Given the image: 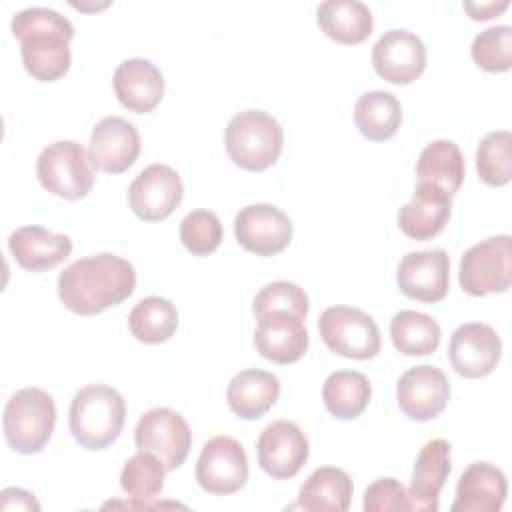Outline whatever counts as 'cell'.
<instances>
[{
  "label": "cell",
  "mask_w": 512,
  "mask_h": 512,
  "mask_svg": "<svg viewBox=\"0 0 512 512\" xmlns=\"http://www.w3.org/2000/svg\"><path fill=\"white\" fill-rule=\"evenodd\" d=\"M56 424L54 398L34 386L16 390L4 408L2 428L8 446L18 454H38L52 438Z\"/></svg>",
  "instance_id": "obj_5"
},
{
  "label": "cell",
  "mask_w": 512,
  "mask_h": 512,
  "mask_svg": "<svg viewBox=\"0 0 512 512\" xmlns=\"http://www.w3.org/2000/svg\"><path fill=\"white\" fill-rule=\"evenodd\" d=\"M292 312L300 318H306L310 310L308 294L294 282L288 280H276L258 290V294L252 300V312L254 316H262L268 312Z\"/></svg>",
  "instance_id": "obj_36"
},
{
  "label": "cell",
  "mask_w": 512,
  "mask_h": 512,
  "mask_svg": "<svg viewBox=\"0 0 512 512\" xmlns=\"http://www.w3.org/2000/svg\"><path fill=\"white\" fill-rule=\"evenodd\" d=\"M284 130L264 110H244L230 118L224 130V146L230 160L250 172L270 168L282 154Z\"/></svg>",
  "instance_id": "obj_4"
},
{
  "label": "cell",
  "mask_w": 512,
  "mask_h": 512,
  "mask_svg": "<svg viewBox=\"0 0 512 512\" xmlns=\"http://www.w3.org/2000/svg\"><path fill=\"white\" fill-rule=\"evenodd\" d=\"M372 396L368 378L356 370H336L322 386V400L326 410L338 420L358 418Z\"/></svg>",
  "instance_id": "obj_30"
},
{
  "label": "cell",
  "mask_w": 512,
  "mask_h": 512,
  "mask_svg": "<svg viewBox=\"0 0 512 512\" xmlns=\"http://www.w3.org/2000/svg\"><path fill=\"white\" fill-rule=\"evenodd\" d=\"M354 122L360 134L372 142L390 140L402 122V106L392 92L370 90L354 104Z\"/></svg>",
  "instance_id": "obj_29"
},
{
  "label": "cell",
  "mask_w": 512,
  "mask_h": 512,
  "mask_svg": "<svg viewBox=\"0 0 512 512\" xmlns=\"http://www.w3.org/2000/svg\"><path fill=\"white\" fill-rule=\"evenodd\" d=\"M502 340L484 322L460 324L448 344V358L456 374L464 378H484L500 362Z\"/></svg>",
  "instance_id": "obj_15"
},
{
  "label": "cell",
  "mask_w": 512,
  "mask_h": 512,
  "mask_svg": "<svg viewBox=\"0 0 512 512\" xmlns=\"http://www.w3.org/2000/svg\"><path fill=\"white\" fill-rule=\"evenodd\" d=\"M258 464L274 480L296 476L308 460L310 444L298 424L276 420L268 424L256 442Z\"/></svg>",
  "instance_id": "obj_13"
},
{
  "label": "cell",
  "mask_w": 512,
  "mask_h": 512,
  "mask_svg": "<svg viewBox=\"0 0 512 512\" xmlns=\"http://www.w3.org/2000/svg\"><path fill=\"white\" fill-rule=\"evenodd\" d=\"M88 152L74 140L48 144L36 158V176L44 190L64 200H80L94 186Z\"/></svg>",
  "instance_id": "obj_6"
},
{
  "label": "cell",
  "mask_w": 512,
  "mask_h": 512,
  "mask_svg": "<svg viewBox=\"0 0 512 512\" xmlns=\"http://www.w3.org/2000/svg\"><path fill=\"white\" fill-rule=\"evenodd\" d=\"M280 396V380L276 374L248 368L232 376L226 388L230 410L242 420H256L264 416Z\"/></svg>",
  "instance_id": "obj_25"
},
{
  "label": "cell",
  "mask_w": 512,
  "mask_h": 512,
  "mask_svg": "<svg viewBox=\"0 0 512 512\" xmlns=\"http://www.w3.org/2000/svg\"><path fill=\"white\" fill-rule=\"evenodd\" d=\"M316 22L338 44H360L374 28L372 12L360 0H326L316 8Z\"/></svg>",
  "instance_id": "obj_26"
},
{
  "label": "cell",
  "mask_w": 512,
  "mask_h": 512,
  "mask_svg": "<svg viewBox=\"0 0 512 512\" xmlns=\"http://www.w3.org/2000/svg\"><path fill=\"white\" fill-rule=\"evenodd\" d=\"M308 342L304 318L282 310L258 316L254 346L262 358L276 364L298 362L306 354Z\"/></svg>",
  "instance_id": "obj_19"
},
{
  "label": "cell",
  "mask_w": 512,
  "mask_h": 512,
  "mask_svg": "<svg viewBox=\"0 0 512 512\" xmlns=\"http://www.w3.org/2000/svg\"><path fill=\"white\" fill-rule=\"evenodd\" d=\"M512 136L508 130L488 132L476 148V170L484 184L504 186L512 178Z\"/></svg>",
  "instance_id": "obj_34"
},
{
  "label": "cell",
  "mask_w": 512,
  "mask_h": 512,
  "mask_svg": "<svg viewBox=\"0 0 512 512\" xmlns=\"http://www.w3.org/2000/svg\"><path fill=\"white\" fill-rule=\"evenodd\" d=\"M396 400L404 416L426 422L444 412L450 400V382L446 374L432 364L412 366L398 378Z\"/></svg>",
  "instance_id": "obj_14"
},
{
  "label": "cell",
  "mask_w": 512,
  "mask_h": 512,
  "mask_svg": "<svg viewBox=\"0 0 512 512\" xmlns=\"http://www.w3.org/2000/svg\"><path fill=\"white\" fill-rule=\"evenodd\" d=\"M318 332L338 356L370 360L380 352V330L372 316L352 306H330L320 314Z\"/></svg>",
  "instance_id": "obj_8"
},
{
  "label": "cell",
  "mask_w": 512,
  "mask_h": 512,
  "mask_svg": "<svg viewBox=\"0 0 512 512\" xmlns=\"http://www.w3.org/2000/svg\"><path fill=\"white\" fill-rule=\"evenodd\" d=\"M292 220L272 204L256 202L244 206L234 218V236L238 244L256 256L280 254L292 240Z\"/></svg>",
  "instance_id": "obj_11"
},
{
  "label": "cell",
  "mask_w": 512,
  "mask_h": 512,
  "mask_svg": "<svg viewBox=\"0 0 512 512\" xmlns=\"http://www.w3.org/2000/svg\"><path fill=\"white\" fill-rule=\"evenodd\" d=\"M166 468L150 452L138 450L132 458L126 460L120 472V486L124 494L132 500L134 506H148L156 500L164 488Z\"/></svg>",
  "instance_id": "obj_33"
},
{
  "label": "cell",
  "mask_w": 512,
  "mask_h": 512,
  "mask_svg": "<svg viewBox=\"0 0 512 512\" xmlns=\"http://www.w3.org/2000/svg\"><path fill=\"white\" fill-rule=\"evenodd\" d=\"M364 512L410 510L408 492L396 478H378L364 492Z\"/></svg>",
  "instance_id": "obj_38"
},
{
  "label": "cell",
  "mask_w": 512,
  "mask_h": 512,
  "mask_svg": "<svg viewBox=\"0 0 512 512\" xmlns=\"http://www.w3.org/2000/svg\"><path fill=\"white\" fill-rule=\"evenodd\" d=\"M140 154V134L122 116L102 118L90 132L88 158L94 168L106 174L126 172Z\"/></svg>",
  "instance_id": "obj_18"
},
{
  "label": "cell",
  "mask_w": 512,
  "mask_h": 512,
  "mask_svg": "<svg viewBox=\"0 0 512 512\" xmlns=\"http://www.w3.org/2000/svg\"><path fill=\"white\" fill-rule=\"evenodd\" d=\"M126 404L120 392L106 384L80 388L68 410V424L74 440L86 450H104L122 432Z\"/></svg>",
  "instance_id": "obj_3"
},
{
  "label": "cell",
  "mask_w": 512,
  "mask_h": 512,
  "mask_svg": "<svg viewBox=\"0 0 512 512\" xmlns=\"http://www.w3.org/2000/svg\"><path fill=\"white\" fill-rule=\"evenodd\" d=\"M390 338L404 356H426L440 346L442 330L438 322L416 310H400L390 320Z\"/></svg>",
  "instance_id": "obj_31"
},
{
  "label": "cell",
  "mask_w": 512,
  "mask_h": 512,
  "mask_svg": "<svg viewBox=\"0 0 512 512\" xmlns=\"http://www.w3.org/2000/svg\"><path fill=\"white\" fill-rule=\"evenodd\" d=\"M180 240L194 256L212 254L222 242L220 218L210 210H192L180 222Z\"/></svg>",
  "instance_id": "obj_37"
},
{
  "label": "cell",
  "mask_w": 512,
  "mask_h": 512,
  "mask_svg": "<svg viewBox=\"0 0 512 512\" xmlns=\"http://www.w3.org/2000/svg\"><path fill=\"white\" fill-rule=\"evenodd\" d=\"M128 326L136 340L162 344L170 340L178 328V310L168 298L148 296L130 310Z\"/></svg>",
  "instance_id": "obj_32"
},
{
  "label": "cell",
  "mask_w": 512,
  "mask_h": 512,
  "mask_svg": "<svg viewBox=\"0 0 512 512\" xmlns=\"http://www.w3.org/2000/svg\"><path fill=\"white\" fill-rule=\"evenodd\" d=\"M466 174L464 156L456 142L434 140L418 156L416 176L418 182L432 184L444 190L450 198L460 190Z\"/></svg>",
  "instance_id": "obj_28"
},
{
  "label": "cell",
  "mask_w": 512,
  "mask_h": 512,
  "mask_svg": "<svg viewBox=\"0 0 512 512\" xmlns=\"http://www.w3.org/2000/svg\"><path fill=\"white\" fill-rule=\"evenodd\" d=\"M396 282L404 296L436 304L448 294L450 258L442 248L408 252L398 264Z\"/></svg>",
  "instance_id": "obj_16"
},
{
  "label": "cell",
  "mask_w": 512,
  "mask_h": 512,
  "mask_svg": "<svg viewBox=\"0 0 512 512\" xmlns=\"http://www.w3.org/2000/svg\"><path fill=\"white\" fill-rule=\"evenodd\" d=\"M10 30L20 40L22 64L32 78L54 82L68 72L74 26L66 16L52 8L30 6L12 16Z\"/></svg>",
  "instance_id": "obj_2"
},
{
  "label": "cell",
  "mask_w": 512,
  "mask_h": 512,
  "mask_svg": "<svg viewBox=\"0 0 512 512\" xmlns=\"http://www.w3.org/2000/svg\"><path fill=\"white\" fill-rule=\"evenodd\" d=\"M372 66L386 82L406 86L424 72L426 46L410 30H388L372 48Z\"/></svg>",
  "instance_id": "obj_17"
},
{
  "label": "cell",
  "mask_w": 512,
  "mask_h": 512,
  "mask_svg": "<svg viewBox=\"0 0 512 512\" xmlns=\"http://www.w3.org/2000/svg\"><path fill=\"white\" fill-rule=\"evenodd\" d=\"M248 480V458L242 444L232 436L210 438L196 462V482L202 490L228 496L238 492Z\"/></svg>",
  "instance_id": "obj_10"
},
{
  "label": "cell",
  "mask_w": 512,
  "mask_h": 512,
  "mask_svg": "<svg viewBox=\"0 0 512 512\" xmlns=\"http://www.w3.org/2000/svg\"><path fill=\"white\" fill-rule=\"evenodd\" d=\"M352 490V478L346 470L320 466L300 486L298 506L308 512H346Z\"/></svg>",
  "instance_id": "obj_27"
},
{
  "label": "cell",
  "mask_w": 512,
  "mask_h": 512,
  "mask_svg": "<svg viewBox=\"0 0 512 512\" xmlns=\"http://www.w3.org/2000/svg\"><path fill=\"white\" fill-rule=\"evenodd\" d=\"M0 496L2 510H40V504L34 500V496L22 488H4Z\"/></svg>",
  "instance_id": "obj_39"
},
{
  "label": "cell",
  "mask_w": 512,
  "mask_h": 512,
  "mask_svg": "<svg viewBox=\"0 0 512 512\" xmlns=\"http://www.w3.org/2000/svg\"><path fill=\"white\" fill-rule=\"evenodd\" d=\"M182 196L180 174L160 162L146 166L128 186V206L144 222L168 218L182 202Z\"/></svg>",
  "instance_id": "obj_12"
},
{
  "label": "cell",
  "mask_w": 512,
  "mask_h": 512,
  "mask_svg": "<svg viewBox=\"0 0 512 512\" xmlns=\"http://www.w3.org/2000/svg\"><path fill=\"white\" fill-rule=\"evenodd\" d=\"M8 248L14 260L30 272H46L64 262L72 252L68 234L52 232L44 226H20L8 236Z\"/></svg>",
  "instance_id": "obj_23"
},
{
  "label": "cell",
  "mask_w": 512,
  "mask_h": 512,
  "mask_svg": "<svg viewBox=\"0 0 512 512\" xmlns=\"http://www.w3.org/2000/svg\"><path fill=\"white\" fill-rule=\"evenodd\" d=\"M134 442L138 450L154 454L166 472H172L184 464L192 446V432L180 412L158 406L140 416L134 428Z\"/></svg>",
  "instance_id": "obj_9"
},
{
  "label": "cell",
  "mask_w": 512,
  "mask_h": 512,
  "mask_svg": "<svg viewBox=\"0 0 512 512\" xmlns=\"http://www.w3.org/2000/svg\"><path fill=\"white\" fill-rule=\"evenodd\" d=\"M450 470V442H446L444 438L428 440L416 456L410 488L406 490L410 512L438 510V496L442 486L446 484Z\"/></svg>",
  "instance_id": "obj_20"
},
{
  "label": "cell",
  "mask_w": 512,
  "mask_h": 512,
  "mask_svg": "<svg viewBox=\"0 0 512 512\" xmlns=\"http://www.w3.org/2000/svg\"><path fill=\"white\" fill-rule=\"evenodd\" d=\"M458 282L470 296L506 292L512 282V238L498 234L470 246L460 258Z\"/></svg>",
  "instance_id": "obj_7"
},
{
  "label": "cell",
  "mask_w": 512,
  "mask_h": 512,
  "mask_svg": "<svg viewBox=\"0 0 512 512\" xmlns=\"http://www.w3.org/2000/svg\"><path fill=\"white\" fill-rule=\"evenodd\" d=\"M508 494L506 474L490 462H472L458 478L452 512H500Z\"/></svg>",
  "instance_id": "obj_22"
},
{
  "label": "cell",
  "mask_w": 512,
  "mask_h": 512,
  "mask_svg": "<svg viewBox=\"0 0 512 512\" xmlns=\"http://www.w3.org/2000/svg\"><path fill=\"white\" fill-rule=\"evenodd\" d=\"M508 8V0L502 2H464V10L472 20H488L502 14Z\"/></svg>",
  "instance_id": "obj_40"
},
{
  "label": "cell",
  "mask_w": 512,
  "mask_h": 512,
  "mask_svg": "<svg viewBox=\"0 0 512 512\" xmlns=\"http://www.w3.org/2000/svg\"><path fill=\"white\" fill-rule=\"evenodd\" d=\"M118 102L130 112L154 110L164 96V76L148 58H128L118 64L112 78Z\"/></svg>",
  "instance_id": "obj_21"
},
{
  "label": "cell",
  "mask_w": 512,
  "mask_h": 512,
  "mask_svg": "<svg viewBox=\"0 0 512 512\" xmlns=\"http://www.w3.org/2000/svg\"><path fill=\"white\" fill-rule=\"evenodd\" d=\"M472 60L486 72H506L512 66V28L490 26L478 32L470 46Z\"/></svg>",
  "instance_id": "obj_35"
},
{
  "label": "cell",
  "mask_w": 512,
  "mask_h": 512,
  "mask_svg": "<svg viewBox=\"0 0 512 512\" xmlns=\"http://www.w3.org/2000/svg\"><path fill=\"white\" fill-rule=\"evenodd\" d=\"M136 288L134 266L116 254L100 252L66 266L58 276V298L74 314L92 316L124 302Z\"/></svg>",
  "instance_id": "obj_1"
},
{
  "label": "cell",
  "mask_w": 512,
  "mask_h": 512,
  "mask_svg": "<svg viewBox=\"0 0 512 512\" xmlns=\"http://www.w3.org/2000/svg\"><path fill=\"white\" fill-rule=\"evenodd\" d=\"M452 198L426 182H418L414 196L398 210V226L412 240L438 236L450 220Z\"/></svg>",
  "instance_id": "obj_24"
}]
</instances>
